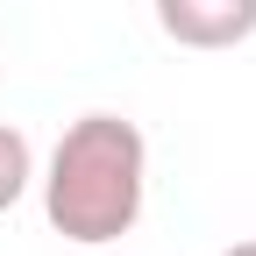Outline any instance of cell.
<instances>
[{
  "mask_svg": "<svg viewBox=\"0 0 256 256\" xmlns=\"http://www.w3.org/2000/svg\"><path fill=\"white\" fill-rule=\"evenodd\" d=\"M28 185H36V150H28V136L14 121H0V214H8Z\"/></svg>",
  "mask_w": 256,
  "mask_h": 256,
  "instance_id": "cell-3",
  "label": "cell"
},
{
  "mask_svg": "<svg viewBox=\"0 0 256 256\" xmlns=\"http://www.w3.org/2000/svg\"><path fill=\"white\" fill-rule=\"evenodd\" d=\"M220 256H256V242H235V249H220Z\"/></svg>",
  "mask_w": 256,
  "mask_h": 256,
  "instance_id": "cell-4",
  "label": "cell"
},
{
  "mask_svg": "<svg viewBox=\"0 0 256 256\" xmlns=\"http://www.w3.org/2000/svg\"><path fill=\"white\" fill-rule=\"evenodd\" d=\"M156 28L178 50H235L256 36V0H156Z\"/></svg>",
  "mask_w": 256,
  "mask_h": 256,
  "instance_id": "cell-2",
  "label": "cell"
},
{
  "mask_svg": "<svg viewBox=\"0 0 256 256\" xmlns=\"http://www.w3.org/2000/svg\"><path fill=\"white\" fill-rule=\"evenodd\" d=\"M150 206V142L136 121L121 114H78L57 136L50 164H43V220L78 242L100 249L136 235V220Z\"/></svg>",
  "mask_w": 256,
  "mask_h": 256,
  "instance_id": "cell-1",
  "label": "cell"
}]
</instances>
